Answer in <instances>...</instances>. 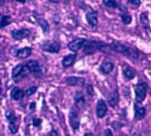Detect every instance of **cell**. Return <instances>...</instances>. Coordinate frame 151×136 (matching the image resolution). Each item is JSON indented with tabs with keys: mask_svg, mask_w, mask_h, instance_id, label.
Instances as JSON below:
<instances>
[{
	"mask_svg": "<svg viewBox=\"0 0 151 136\" xmlns=\"http://www.w3.org/2000/svg\"><path fill=\"white\" fill-rule=\"evenodd\" d=\"M123 75L127 79H132L135 78L136 72H135V70L132 68L131 66L126 65L123 69Z\"/></svg>",
	"mask_w": 151,
	"mask_h": 136,
	"instance_id": "20",
	"label": "cell"
},
{
	"mask_svg": "<svg viewBox=\"0 0 151 136\" xmlns=\"http://www.w3.org/2000/svg\"><path fill=\"white\" fill-rule=\"evenodd\" d=\"M86 20L88 22V23L92 26L95 27L98 24V14L96 11H90L86 14Z\"/></svg>",
	"mask_w": 151,
	"mask_h": 136,
	"instance_id": "13",
	"label": "cell"
},
{
	"mask_svg": "<svg viewBox=\"0 0 151 136\" xmlns=\"http://www.w3.org/2000/svg\"><path fill=\"white\" fill-rule=\"evenodd\" d=\"M107 113V105L106 103L104 100H99L96 104V114L99 119H103V117L106 115Z\"/></svg>",
	"mask_w": 151,
	"mask_h": 136,
	"instance_id": "8",
	"label": "cell"
},
{
	"mask_svg": "<svg viewBox=\"0 0 151 136\" xmlns=\"http://www.w3.org/2000/svg\"><path fill=\"white\" fill-rule=\"evenodd\" d=\"M65 82L70 86H78L81 87L84 85L85 79L83 78H78V76H69L65 79Z\"/></svg>",
	"mask_w": 151,
	"mask_h": 136,
	"instance_id": "12",
	"label": "cell"
},
{
	"mask_svg": "<svg viewBox=\"0 0 151 136\" xmlns=\"http://www.w3.org/2000/svg\"><path fill=\"white\" fill-rule=\"evenodd\" d=\"M4 1H0V6H2V5H4Z\"/></svg>",
	"mask_w": 151,
	"mask_h": 136,
	"instance_id": "37",
	"label": "cell"
},
{
	"mask_svg": "<svg viewBox=\"0 0 151 136\" xmlns=\"http://www.w3.org/2000/svg\"><path fill=\"white\" fill-rule=\"evenodd\" d=\"M121 20H122V22L124 24H130L132 19L131 15L127 14V13H123V14H121Z\"/></svg>",
	"mask_w": 151,
	"mask_h": 136,
	"instance_id": "25",
	"label": "cell"
},
{
	"mask_svg": "<svg viewBox=\"0 0 151 136\" xmlns=\"http://www.w3.org/2000/svg\"><path fill=\"white\" fill-rule=\"evenodd\" d=\"M28 74H30L28 68L26 67L25 64H18L17 66H15L12 69V78H17L19 76H25Z\"/></svg>",
	"mask_w": 151,
	"mask_h": 136,
	"instance_id": "5",
	"label": "cell"
},
{
	"mask_svg": "<svg viewBox=\"0 0 151 136\" xmlns=\"http://www.w3.org/2000/svg\"><path fill=\"white\" fill-rule=\"evenodd\" d=\"M132 136H142V135H140V134H138V133H135V134H133Z\"/></svg>",
	"mask_w": 151,
	"mask_h": 136,
	"instance_id": "36",
	"label": "cell"
},
{
	"mask_svg": "<svg viewBox=\"0 0 151 136\" xmlns=\"http://www.w3.org/2000/svg\"><path fill=\"white\" fill-rule=\"evenodd\" d=\"M12 22V20H11V17L10 16H8V15H5L3 16L1 19H0V27L3 28V27H6L8 26L9 24Z\"/></svg>",
	"mask_w": 151,
	"mask_h": 136,
	"instance_id": "22",
	"label": "cell"
},
{
	"mask_svg": "<svg viewBox=\"0 0 151 136\" xmlns=\"http://www.w3.org/2000/svg\"><path fill=\"white\" fill-rule=\"evenodd\" d=\"M109 47H110V50H113L116 52L121 53V54L124 56H127L132 59L139 58V53L137 52V50L131 48L129 46H126L124 44H121L119 42H115L111 45H109Z\"/></svg>",
	"mask_w": 151,
	"mask_h": 136,
	"instance_id": "1",
	"label": "cell"
},
{
	"mask_svg": "<svg viewBox=\"0 0 151 136\" xmlns=\"http://www.w3.org/2000/svg\"><path fill=\"white\" fill-rule=\"evenodd\" d=\"M84 136H95V135L93 133H91V132H87V133H85Z\"/></svg>",
	"mask_w": 151,
	"mask_h": 136,
	"instance_id": "34",
	"label": "cell"
},
{
	"mask_svg": "<svg viewBox=\"0 0 151 136\" xmlns=\"http://www.w3.org/2000/svg\"><path fill=\"white\" fill-rule=\"evenodd\" d=\"M87 92H88V94L90 96H93V88H92V86H88V88H87Z\"/></svg>",
	"mask_w": 151,
	"mask_h": 136,
	"instance_id": "31",
	"label": "cell"
},
{
	"mask_svg": "<svg viewBox=\"0 0 151 136\" xmlns=\"http://www.w3.org/2000/svg\"><path fill=\"white\" fill-rule=\"evenodd\" d=\"M37 22L39 23V25L41 26V28H42V30H43L44 33H47L50 30L49 22L46 21L45 19H43V18H38L37 17Z\"/></svg>",
	"mask_w": 151,
	"mask_h": 136,
	"instance_id": "21",
	"label": "cell"
},
{
	"mask_svg": "<svg viewBox=\"0 0 151 136\" xmlns=\"http://www.w3.org/2000/svg\"><path fill=\"white\" fill-rule=\"evenodd\" d=\"M104 136H113V132L110 131L109 129L106 130V132H104Z\"/></svg>",
	"mask_w": 151,
	"mask_h": 136,
	"instance_id": "32",
	"label": "cell"
},
{
	"mask_svg": "<svg viewBox=\"0 0 151 136\" xmlns=\"http://www.w3.org/2000/svg\"><path fill=\"white\" fill-rule=\"evenodd\" d=\"M104 45V42H99V41H91V42H87L86 47L84 49V52L86 54H91V53L95 52L97 50H101L103 46Z\"/></svg>",
	"mask_w": 151,
	"mask_h": 136,
	"instance_id": "3",
	"label": "cell"
},
{
	"mask_svg": "<svg viewBox=\"0 0 151 136\" xmlns=\"http://www.w3.org/2000/svg\"><path fill=\"white\" fill-rule=\"evenodd\" d=\"M69 121H70V125L74 131H77L78 130L80 126V119H79V115L78 112L75 109H72L69 113Z\"/></svg>",
	"mask_w": 151,
	"mask_h": 136,
	"instance_id": "4",
	"label": "cell"
},
{
	"mask_svg": "<svg viewBox=\"0 0 151 136\" xmlns=\"http://www.w3.org/2000/svg\"><path fill=\"white\" fill-rule=\"evenodd\" d=\"M9 131L11 132V133L15 134L19 130V127H18V125H17V122H9Z\"/></svg>",
	"mask_w": 151,
	"mask_h": 136,
	"instance_id": "27",
	"label": "cell"
},
{
	"mask_svg": "<svg viewBox=\"0 0 151 136\" xmlns=\"http://www.w3.org/2000/svg\"><path fill=\"white\" fill-rule=\"evenodd\" d=\"M140 19H141V22L143 26L146 28V29H149V22H148V13L147 12H143L140 16Z\"/></svg>",
	"mask_w": 151,
	"mask_h": 136,
	"instance_id": "23",
	"label": "cell"
},
{
	"mask_svg": "<svg viewBox=\"0 0 151 136\" xmlns=\"http://www.w3.org/2000/svg\"><path fill=\"white\" fill-rule=\"evenodd\" d=\"M134 91H135V98H136V103L141 104L145 99L147 97V84L145 83V82H141V83H138L135 88H134Z\"/></svg>",
	"mask_w": 151,
	"mask_h": 136,
	"instance_id": "2",
	"label": "cell"
},
{
	"mask_svg": "<svg viewBox=\"0 0 151 136\" xmlns=\"http://www.w3.org/2000/svg\"><path fill=\"white\" fill-rule=\"evenodd\" d=\"M74 100H75V104L77 105V107H78V108L82 107L85 104V96H84L83 92L80 91H76Z\"/></svg>",
	"mask_w": 151,
	"mask_h": 136,
	"instance_id": "15",
	"label": "cell"
},
{
	"mask_svg": "<svg viewBox=\"0 0 151 136\" xmlns=\"http://www.w3.org/2000/svg\"><path fill=\"white\" fill-rule=\"evenodd\" d=\"M31 32L28 30V29L25 28H22V29H19V30H13L11 32V35H12V37L14 39L17 40H22V39H24L29 37Z\"/></svg>",
	"mask_w": 151,
	"mask_h": 136,
	"instance_id": "9",
	"label": "cell"
},
{
	"mask_svg": "<svg viewBox=\"0 0 151 136\" xmlns=\"http://www.w3.org/2000/svg\"><path fill=\"white\" fill-rule=\"evenodd\" d=\"M42 50L44 51L50 52V53H58L61 50V45L59 42L52 41V42H47L42 45Z\"/></svg>",
	"mask_w": 151,
	"mask_h": 136,
	"instance_id": "7",
	"label": "cell"
},
{
	"mask_svg": "<svg viewBox=\"0 0 151 136\" xmlns=\"http://www.w3.org/2000/svg\"><path fill=\"white\" fill-rule=\"evenodd\" d=\"M75 61H76V55L75 54H68V55L63 57V61H62V64L65 68H67V67H70L75 63Z\"/></svg>",
	"mask_w": 151,
	"mask_h": 136,
	"instance_id": "18",
	"label": "cell"
},
{
	"mask_svg": "<svg viewBox=\"0 0 151 136\" xmlns=\"http://www.w3.org/2000/svg\"><path fill=\"white\" fill-rule=\"evenodd\" d=\"M50 136H58V132L53 130V131H51V132H50Z\"/></svg>",
	"mask_w": 151,
	"mask_h": 136,
	"instance_id": "33",
	"label": "cell"
},
{
	"mask_svg": "<svg viewBox=\"0 0 151 136\" xmlns=\"http://www.w3.org/2000/svg\"><path fill=\"white\" fill-rule=\"evenodd\" d=\"M103 3H104V6H106V7H108V8H118L119 7L117 1H115V0H109V1H107V0H104Z\"/></svg>",
	"mask_w": 151,
	"mask_h": 136,
	"instance_id": "26",
	"label": "cell"
},
{
	"mask_svg": "<svg viewBox=\"0 0 151 136\" xmlns=\"http://www.w3.org/2000/svg\"><path fill=\"white\" fill-rule=\"evenodd\" d=\"M128 2H129L130 4H132V5H133L136 8L141 5V1H139V0H129Z\"/></svg>",
	"mask_w": 151,
	"mask_h": 136,
	"instance_id": "30",
	"label": "cell"
},
{
	"mask_svg": "<svg viewBox=\"0 0 151 136\" xmlns=\"http://www.w3.org/2000/svg\"><path fill=\"white\" fill-rule=\"evenodd\" d=\"M24 96V92L22 91L20 88L16 87L11 91V98L15 101H19V100L22 99V97Z\"/></svg>",
	"mask_w": 151,
	"mask_h": 136,
	"instance_id": "19",
	"label": "cell"
},
{
	"mask_svg": "<svg viewBox=\"0 0 151 136\" xmlns=\"http://www.w3.org/2000/svg\"><path fill=\"white\" fill-rule=\"evenodd\" d=\"M134 110H135V117L137 119H143L145 116H146L147 110L146 107L143 106L141 104L135 103L134 104Z\"/></svg>",
	"mask_w": 151,
	"mask_h": 136,
	"instance_id": "14",
	"label": "cell"
},
{
	"mask_svg": "<svg viewBox=\"0 0 151 136\" xmlns=\"http://www.w3.org/2000/svg\"><path fill=\"white\" fill-rule=\"evenodd\" d=\"M114 69V63L109 60V59H106L100 66V72L104 75H108L110 72H112V70Z\"/></svg>",
	"mask_w": 151,
	"mask_h": 136,
	"instance_id": "10",
	"label": "cell"
},
{
	"mask_svg": "<svg viewBox=\"0 0 151 136\" xmlns=\"http://www.w3.org/2000/svg\"><path fill=\"white\" fill-rule=\"evenodd\" d=\"M26 67L28 68L29 72L34 75H40L41 74V67L37 61H29L25 63Z\"/></svg>",
	"mask_w": 151,
	"mask_h": 136,
	"instance_id": "11",
	"label": "cell"
},
{
	"mask_svg": "<svg viewBox=\"0 0 151 136\" xmlns=\"http://www.w3.org/2000/svg\"><path fill=\"white\" fill-rule=\"evenodd\" d=\"M119 94L118 90H115L114 91H112L111 93L109 94L108 96V104L110 106L112 107H115L117 106L118 103H119Z\"/></svg>",
	"mask_w": 151,
	"mask_h": 136,
	"instance_id": "16",
	"label": "cell"
},
{
	"mask_svg": "<svg viewBox=\"0 0 151 136\" xmlns=\"http://www.w3.org/2000/svg\"><path fill=\"white\" fill-rule=\"evenodd\" d=\"M31 53H32V49L30 47H25V48H22L17 51L16 57L19 59H25L28 56H30Z\"/></svg>",
	"mask_w": 151,
	"mask_h": 136,
	"instance_id": "17",
	"label": "cell"
},
{
	"mask_svg": "<svg viewBox=\"0 0 151 136\" xmlns=\"http://www.w3.org/2000/svg\"><path fill=\"white\" fill-rule=\"evenodd\" d=\"M37 90V87H36V86L28 88V90H26V91L24 92V95L25 96H31V95H33L34 93H36Z\"/></svg>",
	"mask_w": 151,
	"mask_h": 136,
	"instance_id": "28",
	"label": "cell"
},
{
	"mask_svg": "<svg viewBox=\"0 0 151 136\" xmlns=\"http://www.w3.org/2000/svg\"><path fill=\"white\" fill-rule=\"evenodd\" d=\"M35 107V103H32L31 104V109H33Z\"/></svg>",
	"mask_w": 151,
	"mask_h": 136,
	"instance_id": "35",
	"label": "cell"
},
{
	"mask_svg": "<svg viewBox=\"0 0 151 136\" xmlns=\"http://www.w3.org/2000/svg\"><path fill=\"white\" fill-rule=\"evenodd\" d=\"M87 43L85 38H76L68 44V49L73 52H78Z\"/></svg>",
	"mask_w": 151,
	"mask_h": 136,
	"instance_id": "6",
	"label": "cell"
},
{
	"mask_svg": "<svg viewBox=\"0 0 151 136\" xmlns=\"http://www.w3.org/2000/svg\"><path fill=\"white\" fill-rule=\"evenodd\" d=\"M33 125L35 127H39L41 125V119H37V117H34L33 119Z\"/></svg>",
	"mask_w": 151,
	"mask_h": 136,
	"instance_id": "29",
	"label": "cell"
},
{
	"mask_svg": "<svg viewBox=\"0 0 151 136\" xmlns=\"http://www.w3.org/2000/svg\"><path fill=\"white\" fill-rule=\"evenodd\" d=\"M6 117L9 122H17V117L14 112L11 110H8L6 112Z\"/></svg>",
	"mask_w": 151,
	"mask_h": 136,
	"instance_id": "24",
	"label": "cell"
}]
</instances>
